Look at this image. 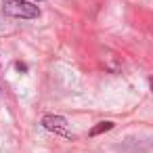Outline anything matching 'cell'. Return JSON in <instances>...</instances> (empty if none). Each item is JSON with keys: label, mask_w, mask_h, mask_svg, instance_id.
<instances>
[{"label": "cell", "mask_w": 153, "mask_h": 153, "mask_svg": "<svg viewBox=\"0 0 153 153\" xmlns=\"http://www.w3.org/2000/svg\"><path fill=\"white\" fill-rule=\"evenodd\" d=\"M2 13L13 19H38L40 17V9L34 2H27V0H4Z\"/></svg>", "instance_id": "cell-1"}, {"label": "cell", "mask_w": 153, "mask_h": 153, "mask_svg": "<svg viewBox=\"0 0 153 153\" xmlns=\"http://www.w3.org/2000/svg\"><path fill=\"white\" fill-rule=\"evenodd\" d=\"M42 126H44V130H48V132H53V134H59V136H65V138H76L74 132L69 130L67 120H65L63 115H55V113L44 115V117H42Z\"/></svg>", "instance_id": "cell-2"}, {"label": "cell", "mask_w": 153, "mask_h": 153, "mask_svg": "<svg viewBox=\"0 0 153 153\" xmlns=\"http://www.w3.org/2000/svg\"><path fill=\"white\" fill-rule=\"evenodd\" d=\"M113 126H115V124H113V122H109V120H107V122H99L97 126H92V128H90L88 136H92V138H94V136H99V134H105V132L113 130Z\"/></svg>", "instance_id": "cell-3"}, {"label": "cell", "mask_w": 153, "mask_h": 153, "mask_svg": "<svg viewBox=\"0 0 153 153\" xmlns=\"http://www.w3.org/2000/svg\"><path fill=\"white\" fill-rule=\"evenodd\" d=\"M17 69H19V71H25V69H27V67H25V65H23V63H17Z\"/></svg>", "instance_id": "cell-4"}, {"label": "cell", "mask_w": 153, "mask_h": 153, "mask_svg": "<svg viewBox=\"0 0 153 153\" xmlns=\"http://www.w3.org/2000/svg\"><path fill=\"white\" fill-rule=\"evenodd\" d=\"M149 88H151V92H153V76L149 78Z\"/></svg>", "instance_id": "cell-5"}, {"label": "cell", "mask_w": 153, "mask_h": 153, "mask_svg": "<svg viewBox=\"0 0 153 153\" xmlns=\"http://www.w3.org/2000/svg\"><path fill=\"white\" fill-rule=\"evenodd\" d=\"M38 2H40V0H38Z\"/></svg>", "instance_id": "cell-6"}]
</instances>
